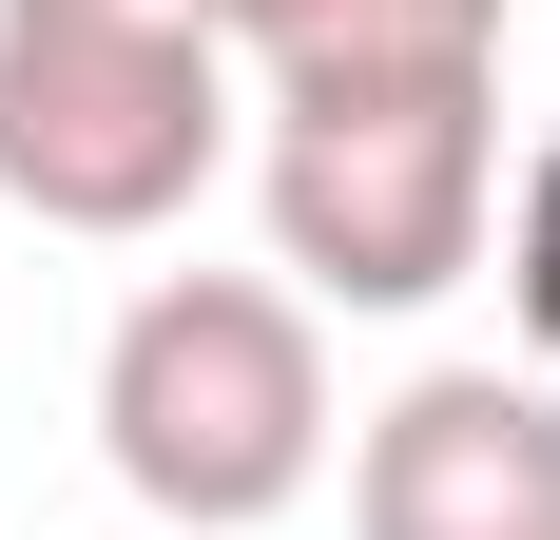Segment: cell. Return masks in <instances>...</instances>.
<instances>
[{"label": "cell", "mask_w": 560, "mask_h": 540, "mask_svg": "<svg viewBox=\"0 0 560 540\" xmlns=\"http://www.w3.org/2000/svg\"><path fill=\"white\" fill-rule=\"evenodd\" d=\"M503 20L522 0H290L252 78V193L310 309H445L503 232Z\"/></svg>", "instance_id": "cell-1"}, {"label": "cell", "mask_w": 560, "mask_h": 540, "mask_svg": "<svg viewBox=\"0 0 560 540\" xmlns=\"http://www.w3.org/2000/svg\"><path fill=\"white\" fill-rule=\"evenodd\" d=\"M97 463L136 483V521L252 540L329 483V328L271 270H155L97 348Z\"/></svg>", "instance_id": "cell-2"}, {"label": "cell", "mask_w": 560, "mask_h": 540, "mask_svg": "<svg viewBox=\"0 0 560 540\" xmlns=\"http://www.w3.org/2000/svg\"><path fill=\"white\" fill-rule=\"evenodd\" d=\"M232 174L213 0H0V213L136 251Z\"/></svg>", "instance_id": "cell-3"}, {"label": "cell", "mask_w": 560, "mask_h": 540, "mask_svg": "<svg viewBox=\"0 0 560 540\" xmlns=\"http://www.w3.org/2000/svg\"><path fill=\"white\" fill-rule=\"evenodd\" d=\"M348 540H560V386L425 367L348 444Z\"/></svg>", "instance_id": "cell-4"}, {"label": "cell", "mask_w": 560, "mask_h": 540, "mask_svg": "<svg viewBox=\"0 0 560 540\" xmlns=\"http://www.w3.org/2000/svg\"><path fill=\"white\" fill-rule=\"evenodd\" d=\"M503 309H522V348H541V386H560V136L522 155V193H503Z\"/></svg>", "instance_id": "cell-5"}, {"label": "cell", "mask_w": 560, "mask_h": 540, "mask_svg": "<svg viewBox=\"0 0 560 540\" xmlns=\"http://www.w3.org/2000/svg\"><path fill=\"white\" fill-rule=\"evenodd\" d=\"M271 20H290V0H213V39H232V58H252V39H271Z\"/></svg>", "instance_id": "cell-6"}]
</instances>
